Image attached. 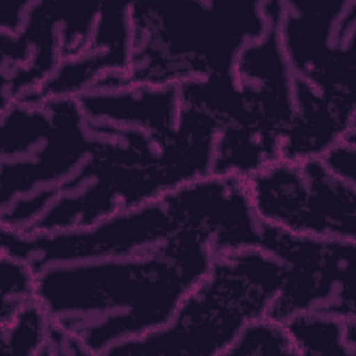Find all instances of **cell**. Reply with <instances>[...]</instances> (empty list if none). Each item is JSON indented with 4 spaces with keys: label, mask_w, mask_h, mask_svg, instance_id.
Returning <instances> with one entry per match:
<instances>
[{
    "label": "cell",
    "mask_w": 356,
    "mask_h": 356,
    "mask_svg": "<svg viewBox=\"0 0 356 356\" xmlns=\"http://www.w3.org/2000/svg\"><path fill=\"white\" fill-rule=\"evenodd\" d=\"M213 259L203 235L177 229L136 254L44 267L38 271L36 299L89 355H104L168 323Z\"/></svg>",
    "instance_id": "1"
},
{
    "label": "cell",
    "mask_w": 356,
    "mask_h": 356,
    "mask_svg": "<svg viewBox=\"0 0 356 356\" xmlns=\"http://www.w3.org/2000/svg\"><path fill=\"white\" fill-rule=\"evenodd\" d=\"M132 50L122 74L102 76L90 90L128 85H179L232 74L241 50L275 19L266 3H129Z\"/></svg>",
    "instance_id": "2"
},
{
    "label": "cell",
    "mask_w": 356,
    "mask_h": 356,
    "mask_svg": "<svg viewBox=\"0 0 356 356\" xmlns=\"http://www.w3.org/2000/svg\"><path fill=\"white\" fill-rule=\"evenodd\" d=\"M282 275L281 261L260 246L217 254L168 323L104 355L224 356L246 323L267 314Z\"/></svg>",
    "instance_id": "3"
},
{
    "label": "cell",
    "mask_w": 356,
    "mask_h": 356,
    "mask_svg": "<svg viewBox=\"0 0 356 356\" xmlns=\"http://www.w3.org/2000/svg\"><path fill=\"white\" fill-rule=\"evenodd\" d=\"M355 243L293 234L261 222L259 246L278 259L284 268L281 286L266 316L282 323L305 312L355 318Z\"/></svg>",
    "instance_id": "4"
},
{
    "label": "cell",
    "mask_w": 356,
    "mask_h": 356,
    "mask_svg": "<svg viewBox=\"0 0 356 356\" xmlns=\"http://www.w3.org/2000/svg\"><path fill=\"white\" fill-rule=\"evenodd\" d=\"M263 222L300 235L356 241V185L332 175L321 159L281 160L260 178Z\"/></svg>",
    "instance_id": "5"
},
{
    "label": "cell",
    "mask_w": 356,
    "mask_h": 356,
    "mask_svg": "<svg viewBox=\"0 0 356 356\" xmlns=\"http://www.w3.org/2000/svg\"><path fill=\"white\" fill-rule=\"evenodd\" d=\"M175 231V224L157 199L81 228L18 231L1 227V252L28 261L39 271L54 264L136 254L160 245Z\"/></svg>",
    "instance_id": "6"
},
{
    "label": "cell",
    "mask_w": 356,
    "mask_h": 356,
    "mask_svg": "<svg viewBox=\"0 0 356 356\" xmlns=\"http://www.w3.org/2000/svg\"><path fill=\"white\" fill-rule=\"evenodd\" d=\"M160 200L177 229L203 235L214 256L260 243L261 222L246 178L210 172L164 193Z\"/></svg>",
    "instance_id": "7"
},
{
    "label": "cell",
    "mask_w": 356,
    "mask_h": 356,
    "mask_svg": "<svg viewBox=\"0 0 356 356\" xmlns=\"http://www.w3.org/2000/svg\"><path fill=\"white\" fill-rule=\"evenodd\" d=\"M76 99L89 121L136 128L157 140L174 131L181 110L178 85L95 89Z\"/></svg>",
    "instance_id": "8"
},
{
    "label": "cell",
    "mask_w": 356,
    "mask_h": 356,
    "mask_svg": "<svg viewBox=\"0 0 356 356\" xmlns=\"http://www.w3.org/2000/svg\"><path fill=\"white\" fill-rule=\"evenodd\" d=\"M356 131L355 113L342 110L307 82L295 76L293 114L280 145V159H320Z\"/></svg>",
    "instance_id": "9"
},
{
    "label": "cell",
    "mask_w": 356,
    "mask_h": 356,
    "mask_svg": "<svg viewBox=\"0 0 356 356\" xmlns=\"http://www.w3.org/2000/svg\"><path fill=\"white\" fill-rule=\"evenodd\" d=\"M296 355L355 356L356 318L305 312L284 321Z\"/></svg>",
    "instance_id": "10"
},
{
    "label": "cell",
    "mask_w": 356,
    "mask_h": 356,
    "mask_svg": "<svg viewBox=\"0 0 356 356\" xmlns=\"http://www.w3.org/2000/svg\"><path fill=\"white\" fill-rule=\"evenodd\" d=\"M51 320L38 299L22 306L7 323L0 324L1 350L11 355H44Z\"/></svg>",
    "instance_id": "11"
},
{
    "label": "cell",
    "mask_w": 356,
    "mask_h": 356,
    "mask_svg": "<svg viewBox=\"0 0 356 356\" xmlns=\"http://www.w3.org/2000/svg\"><path fill=\"white\" fill-rule=\"evenodd\" d=\"M238 355H296L286 325L261 316L250 320L239 331L224 356Z\"/></svg>",
    "instance_id": "12"
},
{
    "label": "cell",
    "mask_w": 356,
    "mask_h": 356,
    "mask_svg": "<svg viewBox=\"0 0 356 356\" xmlns=\"http://www.w3.org/2000/svg\"><path fill=\"white\" fill-rule=\"evenodd\" d=\"M38 271L25 260L1 252L0 324L7 323L22 306L36 299Z\"/></svg>",
    "instance_id": "13"
},
{
    "label": "cell",
    "mask_w": 356,
    "mask_h": 356,
    "mask_svg": "<svg viewBox=\"0 0 356 356\" xmlns=\"http://www.w3.org/2000/svg\"><path fill=\"white\" fill-rule=\"evenodd\" d=\"M356 131L330 147L320 159L327 170L337 178L356 185Z\"/></svg>",
    "instance_id": "14"
}]
</instances>
